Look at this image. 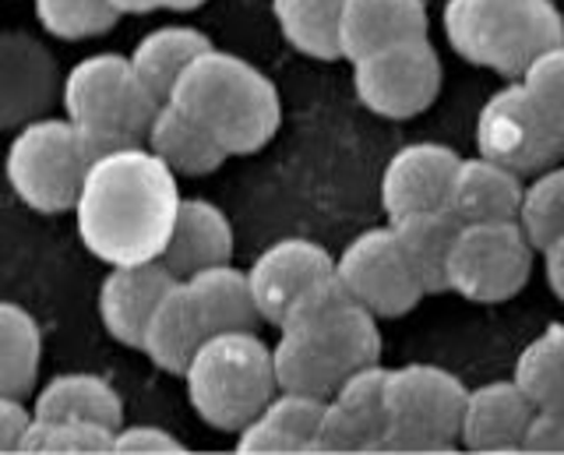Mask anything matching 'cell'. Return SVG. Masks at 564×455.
Segmentation results:
<instances>
[{"label":"cell","mask_w":564,"mask_h":455,"mask_svg":"<svg viewBox=\"0 0 564 455\" xmlns=\"http://www.w3.org/2000/svg\"><path fill=\"white\" fill-rule=\"evenodd\" d=\"M516 381L536 410H564V325H546L522 349Z\"/></svg>","instance_id":"31"},{"label":"cell","mask_w":564,"mask_h":455,"mask_svg":"<svg viewBox=\"0 0 564 455\" xmlns=\"http://www.w3.org/2000/svg\"><path fill=\"white\" fill-rule=\"evenodd\" d=\"M463 226L466 223L458 219L448 205L392 216V230L402 243L405 258L413 261V269L427 293L448 290V261H452L455 240L463 234Z\"/></svg>","instance_id":"24"},{"label":"cell","mask_w":564,"mask_h":455,"mask_svg":"<svg viewBox=\"0 0 564 455\" xmlns=\"http://www.w3.org/2000/svg\"><path fill=\"white\" fill-rule=\"evenodd\" d=\"M536 407L519 381H487L469 389L463 410V445L473 452H522Z\"/></svg>","instance_id":"18"},{"label":"cell","mask_w":564,"mask_h":455,"mask_svg":"<svg viewBox=\"0 0 564 455\" xmlns=\"http://www.w3.org/2000/svg\"><path fill=\"white\" fill-rule=\"evenodd\" d=\"M279 328L272 364L279 389L286 392L332 399L352 371L381 360L378 314L367 311L339 275L300 296Z\"/></svg>","instance_id":"2"},{"label":"cell","mask_w":564,"mask_h":455,"mask_svg":"<svg viewBox=\"0 0 564 455\" xmlns=\"http://www.w3.org/2000/svg\"><path fill=\"white\" fill-rule=\"evenodd\" d=\"M184 290L194 307V318L205 328V336L234 332V328H254L261 318L251 279H247V272L229 266V261L184 275Z\"/></svg>","instance_id":"23"},{"label":"cell","mask_w":564,"mask_h":455,"mask_svg":"<svg viewBox=\"0 0 564 455\" xmlns=\"http://www.w3.org/2000/svg\"><path fill=\"white\" fill-rule=\"evenodd\" d=\"M64 117L82 131L96 160L123 145H141L152 120L163 107L131 57L123 54H93L78 61L64 78L61 89Z\"/></svg>","instance_id":"5"},{"label":"cell","mask_w":564,"mask_h":455,"mask_svg":"<svg viewBox=\"0 0 564 455\" xmlns=\"http://www.w3.org/2000/svg\"><path fill=\"white\" fill-rule=\"evenodd\" d=\"M43 357V332L32 314L14 304L0 301V396H25L32 392Z\"/></svg>","instance_id":"30"},{"label":"cell","mask_w":564,"mask_h":455,"mask_svg":"<svg viewBox=\"0 0 564 455\" xmlns=\"http://www.w3.org/2000/svg\"><path fill=\"white\" fill-rule=\"evenodd\" d=\"M205 328L194 318V307L187 301V290H184V279L166 290L163 301L155 304L152 318L141 332V346L145 349L149 360L159 367V371H170V375H184L187 364L194 357V349L205 343Z\"/></svg>","instance_id":"25"},{"label":"cell","mask_w":564,"mask_h":455,"mask_svg":"<svg viewBox=\"0 0 564 455\" xmlns=\"http://www.w3.org/2000/svg\"><path fill=\"white\" fill-rule=\"evenodd\" d=\"M145 142L173 173H187V177H202V173L219 170L229 155L216 138H212L191 113L176 107L173 99H166L163 107H159Z\"/></svg>","instance_id":"26"},{"label":"cell","mask_w":564,"mask_h":455,"mask_svg":"<svg viewBox=\"0 0 564 455\" xmlns=\"http://www.w3.org/2000/svg\"><path fill=\"white\" fill-rule=\"evenodd\" d=\"M445 36L469 64L522 75L543 50L564 43L554 0H448Z\"/></svg>","instance_id":"6"},{"label":"cell","mask_w":564,"mask_h":455,"mask_svg":"<svg viewBox=\"0 0 564 455\" xmlns=\"http://www.w3.org/2000/svg\"><path fill=\"white\" fill-rule=\"evenodd\" d=\"M522 198L525 184L519 170L487 160V155H473V160H463L455 170L448 208L463 223H501L519 219Z\"/></svg>","instance_id":"21"},{"label":"cell","mask_w":564,"mask_h":455,"mask_svg":"<svg viewBox=\"0 0 564 455\" xmlns=\"http://www.w3.org/2000/svg\"><path fill=\"white\" fill-rule=\"evenodd\" d=\"M423 36H427V8H423V0H346L339 50L349 61Z\"/></svg>","instance_id":"19"},{"label":"cell","mask_w":564,"mask_h":455,"mask_svg":"<svg viewBox=\"0 0 564 455\" xmlns=\"http://www.w3.org/2000/svg\"><path fill=\"white\" fill-rule=\"evenodd\" d=\"M32 410L22 402V396H0V452L22 448V434L32 424Z\"/></svg>","instance_id":"38"},{"label":"cell","mask_w":564,"mask_h":455,"mask_svg":"<svg viewBox=\"0 0 564 455\" xmlns=\"http://www.w3.org/2000/svg\"><path fill=\"white\" fill-rule=\"evenodd\" d=\"M275 22L282 29V36L296 46L300 54L332 61L343 57L339 50V25L346 0H272Z\"/></svg>","instance_id":"29"},{"label":"cell","mask_w":564,"mask_h":455,"mask_svg":"<svg viewBox=\"0 0 564 455\" xmlns=\"http://www.w3.org/2000/svg\"><path fill=\"white\" fill-rule=\"evenodd\" d=\"M187 399L208 427L237 434L269 407L279 392L272 349L254 328H234L208 336L184 371Z\"/></svg>","instance_id":"4"},{"label":"cell","mask_w":564,"mask_h":455,"mask_svg":"<svg viewBox=\"0 0 564 455\" xmlns=\"http://www.w3.org/2000/svg\"><path fill=\"white\" fill-rule=\"evenodd\" d=\"M216 138L229 155L258 152L279 131V93L272 78L226 50H205L170 96Z\"/></svg>","instance_id":"3"},{"label":"cell","mask_w":564,"mask_h":455,"mask_svg":"<svg viewBox=\"0 0 564 455\" xmlns=\"http://www.w3.org/2000/svg\"><path fill=\"white\" fill-rule=\"evenodd\" d=\"M522 452H564V410H536Z\"/></svg>","instance_id":"37"},{"label":"cell","mask_w":564,"mask_h":455,"mask_svg":"<svg viewBox=\"0 0 564 455\" xmlns=\"http://www.w3.org/2000/svg\"><path fill=\"white\" fill-rule=\"evenodd\" d=\"M384 384V367L367 364L335 389V396L325 402L322 434H317L322 452H381L388 427Z\"/></svg>","instance_id":"14"},{"label":"cell","mask_w":564,"mask_h":455,"mask_svg":"<svg viewBox=\"0 0 564 455\" xmlns=\"http://www.w3.org/2000/svg\"><path fill=\"white\" fill-rule=\"evenodd\" d=\"M522 85L540 99V107L564 124V43L543 54L522 72Z\"/></svg>","instance_id":"35"},{"label":"cell","mask_w":564,"mask_h":455,"mask_svg":"<svg viewBox=\"0 0 564 455\" xmlns=\"http://www.w3.org/2000/svg\"><path fill=\"white\" fill-rule=\"evenodd\" d=\"M469 389L445 367L405 364L388 371L381 452H448L463 437Z\"/></svg>","instance_id":"7"},{"label":"cell","mask_w":564,"mask_h":455,"mask_svg":"<svg viewBox=\"0 0 564 455\" xmlns=\"http://www.w3.org/2000/svg\"><path fill=\"white\" fill-rule=\"evenodd\" d=\"M110 4H113L120 14H145V11L159 8V0H110Z\"/></svg>","instance_id":"40"},{"label":"cell","mask_w":564,"mask_h":455,"mask_svg":"<svg viewBox=\"0 0 564 455\" xmlns=\"http://www.w3.org/2000/svg\"><path fill=\"white\" fill-rule=\"evenodd\" d=\"M113 427L93 420H50L32 416L18 452H113Z\"/></svg>","instance_id":"33"},{"label":"cell","mask_w":564,"mask_h":455,"mask_svg":"<svg viewBox=\"0 0 564 455\" xmlns=\"http://www.w3.org/2000/svg\"><path fill=\"white\" fill-rule=\"evenodd\" d=\"M325 402L328 399L279 389L269 407L237 431V452H322L317 434Z\"/></svg>","instance_id":"20"},{"label":"cell","mask_w":564,"mask_h":455,"mask_svg":"<svg viewBox=\"0 0 564 455\" xmlns=\"http://www.w3.org/2000/svg\"><path fill=\"white\" fill-rule=\"evenodd\" d=\"M173 283L176 275L159 258L110 266V275L99 286V318L106 332L123 346H141V332Z\"/></svg>","instance_id":"17"},{"label":"cell","mask_w":564,"mask_h":455,"mask_svg":"<svg viewBox=\"0 0 564 455\" xmlns=\"http://www.w3.org/2000/svg\"><path fill=\"white\" fill-rule=\"evenodd\" d=\"M458 152L437 142H413L402 145L384 166L381 177V202L388 216L420 213V208L448 205V191L458 170Z\"/></svg>","instance_id":"16"},{"label":"cell","mask_w":564,"mask_h":455,"mask_svg":"<svg viewBox=\"0 0 564 455\" xmlns=\"http://www.w3.org/2000/svg\"><path fill=\"white\" fill-rule=\"evenodd\" d=\"M32 413L50 420H93V424L120 431L123 399L106 378L88 371H70L43 384L40 396H35Z\"/></svg>","instance_id":"27"},{"label":"cell","mask_w":564,"mask_h":455,"mask_svg":"<svg viewBox=\"0 0 564 455\" xmlns=\"http://www.w3.org/2000/svg\"><path fill=\"white\" fill-rule=\"evenodd\" d=\"M519 223L540 251L564 234V166L540 170V177L525 187Z\"/></svg>","instance_id":"32"},{"label":"cell","mask_w":564,"mask_h":455,"mask_svg":"<svg viewBox=\"0 0 564 455\" xmlns=\"http://www.w3.org/2000/svg\"><path fill=\"white\" fill-rule=\"evenodd\" d=\"M176 208V173L152 149L123 145L88 166L75 223L85 251L106 266H131L166 251Z\"/></svg>","instance_id":"1"},{"label":"cell","mask_w":564,"mask_h":455,"mask_svg":"<svg viewBox=\"0 0 564 455\" xmlns=\"http://www.w3.org/2000/svg\"><path fill=\"white\" fill-rule=\"evenodd\" d=\"M476 149L519 173H540L564 160V124L540 107L522 82H511L480 107Z\"/></svg>","instance_id":"9"},{"label":"cell","mask_w":564,"mask_h":455,"mask_svg":"<svg viewBox=\"0 0 564 455\" xmlns=\"http://www.w3.org/2000/svg\"><path fill=\"white\" fill-rule=\"evenodd\" d=\"M93 149L67 117H40L18 128L8 149V181L35 213H67L78 202Z\"/></svg>","instance_id":"8"},{"label":"cell","mask_w":564,"mask_h":455,"mask_svg":"<svg viewBox=\"0 0 564 455\" xmlns=\"http://www.w3.org/2000/svg\"><path fill=\"white\" fill-rule=\"evenodd\" d=\"M533 272V240L519 219L466 223L448 261V290L476 304L516 296Z\"/></svg>","instance_id":"10"},{"label":"cell","mask_w":564,"mask_h":455,"mask_svg":"<svg viewBox=\"0 0 564 455\" xmlns=\"http://www.w3.org/2000/svg\"><path fill=\"white\" fill-rule=\"evenodd\" d=\"M113 452H187L181 437H173L163 427H120L113 437Z\"/></svg>","instance_id":"36"},{"label":"cell","mask_w":564,"mask_h":455,"mask_svg":"<svg viewBox=\"0 0 564 455\" xmlns=\"http://www.w3.org/2000/svg\"><path fill=\"white\" fill-rule=\"evenodd\" d=\"M229 254H234V226H229L223 208L205 198H181L173 234L159 261L176 279H184L198 269L223 266V261H229Z\"/></svg>","instance_id":"22"},{"label":"cell","mask_w":564,"mask_h":455,"mask_svg":"<svg viewBox=\"0 0 564 455\" xmlns=\"http://www.w3.org/2000/svg\"><path fill=\"white\" fill-rule=\"evenodd\" d=\"M357 64V96L378 117L405 120L431 107L441 89V57L431 40H410L378 54L352 61Z\"/></svg>","instance_id":"12"},{"label":"cell","mask_w":564,"mask_h":455,"mask_svg":"<svg viewBox=\"0 0 564 455\" xmlns=\"http://www.w3.org/2000/svg\"><path fill=\"white\" fill-rule=\"evenodd\" d=\"M205 50H212V40L205 32L191 25H163L149 32V36H141L128 57L134 64V72L141 75V82L166 102L176 89V82H181V75L205 54Z\"/></svg>","instance_id":"28"},{"label":"cell","mask_w":564,"mask_h":455,"mask_svg":"<svg viewBox=\"0 0 564 455\" xmlns=\"http://www.w3.org/2000/svg\"><path fill=\"white\" fill-rule=\"evenodd\" d=\"M335 275L378 318H399V314L413 311L427 293L392 226L367 230L357 240H349L339 261H335Z\"/></svg>","instance_id":"11"},{"label":"cell","mask_w":564,"mask_h":455,"mask_svg":"<svg viewBox=\"0 0 564 455\" xmlns=\"http://www.w3.org/2000/svg\"><path fill=\"white\" fill-rule=\"evenodd\" d=\"M328 275H335V258L322 243L304 240V237L275 240L272 248H264L254 258V266L247 269L261 318L272 325H282V318H286L300 296L314 290L317 283H325Z\"/></svg>","instance_id":"13"},{"label":"cell","mask_w":564,"mask_h":455,"mask_svg":"<svg viewBox=\"0 0 564 455\" xmlns=\"http://www.w3.org/2000/svg\"><path fill=\"white\" fill-rule=\"evenodd\" d=\"M43 29L57 40H88L113 29L120 11L110 0H32Z\"/></svg>","instance_id":"34"},{"label":"cell","mask_w":564,"mask_h":455,"mask_svg":"<svg viewBox=\"0 0 564 455\" xmlns=\"http://www.w3.org/2000/svg\"><path fill=\"white\" fill-rule=\"evenodd\" d=\"M543 261H546V279H551L554 293L564 301V234L546 243V248H543Z\"/></svg>","instance_id":"39"},{"label":"cell","mask_w":564,"mask_h":455,"mask_svg":"<svg viewBox=\"0 0 564 455\" xmlns=\"http://www.w3.org/2000/svg\"><path fill=\"white\" fill-rule=\"evenodd\" d=\"M202 4H205V0H159V8H170V11H194Z\"/></svg>","instance_id":"41"},{"label":"cell","mask_w":564,"mask_h":455,"mask_svg":"<svg viewBox=\"0 0 564 455\" xmlns=\"http://www.w3.org/2000/svg\"><path fill=\"white\" fill-rule=\"evenodd\" d=\"M64 82L53 54L25 32H0V128L46 117Z\"/></svg>","instance_id":"15"}]
</instances>
